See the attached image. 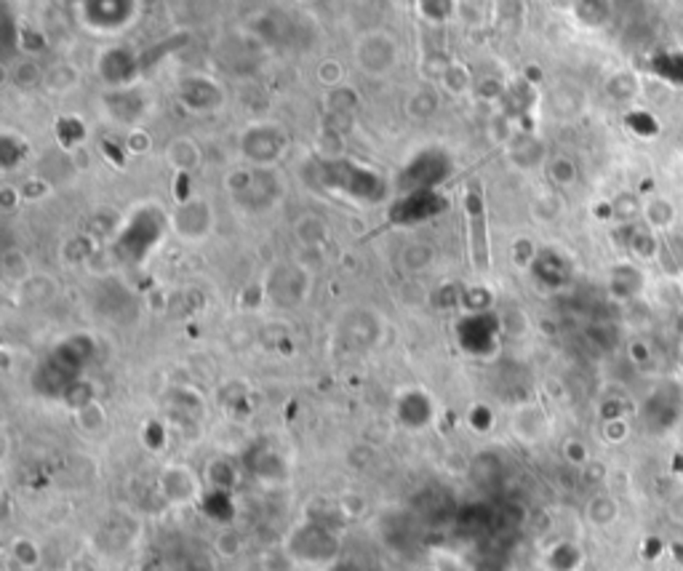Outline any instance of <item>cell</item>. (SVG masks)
I'll return each mask as SVG.
<instances>
[{
	"mask_svg": "<svg viewBox=\"0 0 683 571\" xmlns=\"http://www.w3.org/2000/svg\"><path fill=\"white\" fill-rule=\"evenodd\" d=\"M339 553V539L316 521H305L288 534L286 556L294 564H328Z\"/></svg>",
	"mask_w": 683,
	"mask_h": 571,
	"instance_id": "6da1fadb",
	"label": "cell"
},
{
	"mask_svg": "<svg viewBox=\"0 0 683 571\" xmlns=\"http://www.w3.org/2000/svg\"><path fill=\"white\" fill-rule=\"evenodd\" d=\"M158 486L171 507H187L201 494V478L187 465H168L158 478Z\"/></svg>",
	"mask_w": 683,
	"mask_h": 571,
	"instance_id": "7a4b0ae2",
	"label": "cell"
},
{
	"mask_svg": "<svg viewBox=\"0 0 683 571\" xmlns=\"http://www.w3.org/2000/svg\"><path fill=\"white\" fill-rule=\"evenodd\" d=\"M550 430V419L537 404H523L513 411L510 416V433L523 441V444H537L547 436Z\"/></svg>",
	"mask_w": 683,
	"mask_h": 571,
	"instance_id": "3957f363",
	"label": "cell"
},
{
	"mask_svg": "<svg viewBox=\"0 0 683 571\" xmlns=\"http://www.w3.org/2000/svg\"><path fill=\"white\" fill-rule=\"evenodd\" d=\"M619 516H622V507H619V502L611 496V494H593L590 499H588V505H585V518H588V524L593 526V529H608V526H614L617 521H619Z\"/></svg>",
	"mask_w": 683,
	"mask_h": 571,
	"instance_id": "277c9868",
	"label": "cell"
},
{
	"mask_svg": "<svg viewBox=\"0 0 683 571\" xmlns=\"http://www.w3.org/2000/svg\"><path fill=\"white\" fill-rule=\"evenodd\" d=\"M643 284H646L643 270L638 265H630V262L614 267L611 270V281H608L617 299H636L643 291Z\"/></svg>",
	"mask_w": 683,
	"mask_h": 571,
	"instance_id": "5b68a950",
	"label": "cell"
},
{
	"mask_svg": "<svg viewBox=\"0 0 683 571\" xmlns=\"http://www.w3.org/2000/svg\"><path fill=\"white\" fill-rule=\"evenodd\" d=\"M582 547L574 542H558L547 550L545 556V566L547 571H579L582 569Z\"/></svg>",
	"mask_w": 683,
	"mask_h": 571,
	"instance_id": "8992f818",
	"label": "cell"
},
{
	"mask_svg": "<svg viewBox=\"0 0 683 571\" xmlns=\"http://www.w3.org/2000/svg\"><path fill=\"white\" fill-rule=\"evenodd\" d=\"M0 270H3V278L8 284L22 286L27 284L33 278V267H30V259L19 251V248H8L0 259Z\"/></svg>",
	"mask_w": 683,
	"mask_h": 571,
	"instance_id": "52a82bcc",
	"label": "cell"
},
{
	"mask_svg": "<svg viewBox=\"0 0 683 571\" xmlns=\"http://www.w3.org/2000/svg\"><path fill=\"white\" fill-rule=\"evenodd\" d=\"M643 219H646V227L651 230H662V227H670L673 219H676V205L668 198H648L643 204Z\"/></svg>",
	"mask_w": 683,
	"mask_h": 571,
	"instance_id": "ba28073f",
	"label": "cell"
},
{
	"mask_svg": "<svg viewBox=\"0 0 683 571\" xmlns=\"http://www.w3.org/2000/svg\"><path fill=\"white\" fill-rule=\"evenodd\" d=\"M11 558L22 566V571H35L41 566V545L30 536H16L11 545Z\"/></svg>",
	"mask_w": 683,
	"mask_h": 571,
	"instance_id": "9c48e42d",
	"label": "cell"
},
{
	"mask_svg": "<svg viewBox=\"0 0 683 571\" xmlns=\"http://www.w3.org/2000/svg\"><path fill=\"white\" fill-rule=\"evenodd\" d=\"M206 478H208V484H211L214 489L225 491V489H233V486H236L238 473H236V467H233L230 462H225V459H214V462L208 465V470H206Z\"/></svg>",
	"mask_w": 683,
	"mask_h": 571,
	"instance_id": "30bf717a",
	"label": "cell"
},
{
	"mask_svg": "<svg viewBox=\"0 0 683 571\" xmlns=\"http://www.w3.org/2000/svg\"><path fill=\"white\" fill-rule=\"evenodd\" d=\"M198 158H201V153H198L196 142H190V139H176L168 147V161L176 168H193L198 164Z\"/></svg>",
	"mask_w": 683,
	"mask_h": 571,
	"instance_id": "8fae6325",
	"label": "cell"
},
{
	"mask_svg": "<svg viewBox=\"0 0 683 571\" xmlns=\"http://www.w3.org/2000/svg\"><path fill=\"white\" fill-rule=\"evenodd\" d=\"M214 550H216V556L219 558H225V561H233V558H238L243 553V539L238 531L233 529H225L219 531L216 536H214Z\"/></svg>",
	"mask_w": 683,
	"mask_h": 571,
	"instance_id": "7c38bea8",
	"label": "cell"
},
{
	"mask_svg": "<svg viewBox=\"0 0 683 571\" xmlns=\"http://www.w3.org/2000/svg\"><path fill=\"white\" fill-rule=\"evenodd\" d=\"M630 248H633V254H636L641 262L654 259V256H657V248H659L654 230H651V227H643V230H638V233L633 235V244H630Z\"/></svg>",
	"mask_w": 683,
	"mask_h": 571,
	"instance_id": "4fadbf2b",
	"label": "cell"
},
{
	"mask_svg": "<svg viewBox=\"0 0 683 571\" xmlns=\"http://www.w3.org/2000/svg\"><path fill=\"white\" fill-rule=\"evenodd\" d=\"M78 422H81V430H85V433H96V430H102V427H105V422H107L105 408L99 406L96 401L85 404L83 408H78Z\"/></svg>",
	"mask_w": 683,
	"mask_h": 571,
	"instance_id": "5bb4252c",
	"label": "cell"
},
{
	"mask_svg": "<svg viewBox=\"0 0 683 571\" xmlns=\"http://www.w3.org/2000/svg\"><path fill=\"white\" fill-rule=\"evenodd\" d=\"M550 176H553V182H558V185H571L574 176H577V168H574L571 161H566V158H556V161L550 164Z\"/></svg>",
	"mask_w": 683,
	"mask_h": 571,
	"instance_id": "9a60e30c",
	"label": "cell"
},
{
	"mask_svg": "<svg viewBox=\"0 0 683 571\" xmlns=\"http://www.w3.org/2000/svg\"><path fill=\"white\" fill-rule=\"evenodd\" d=\"M363 510H366V499L358 496V494H345V496H339V513H342V516L358 518V516H363Z\"/></svg>",
	"mask_w": 683,
	"mask_h": 571,
	"instance_id": "2e32d148",
	"label": "cell"
},
{
	"mask_svg": "<svg viewBox=\"0 0 683 571\" xmlns=\"http://www.w3.org/2000/svg\"><path fill=\"white\" fill-rule=\"evenodd\" d=\"M563 456L571 462V465H588V459H590V451L588 446L582 444V441H566V446H563Z\"/></svg>",
	"mask_w": 683,
	"mask_h": 571,
	"instance_id": "e0dca14e",
	"label": "cell"
},
{
	"mask_svg": "<svg viewBox=\"0 0 683 571\" xmlns=\"http://www.w3.org/2000/svg\"><path fill=\"white\" fill-rule=\"evenodd\" d=\"M678 286H681V291H683V273H681V278H678Z\"/></svg>",
	"mask_w": 683,
	"mask_h": 571,
	"instance_id": "ac0fdd59",
	"label": "cell"
}]
</instances>
